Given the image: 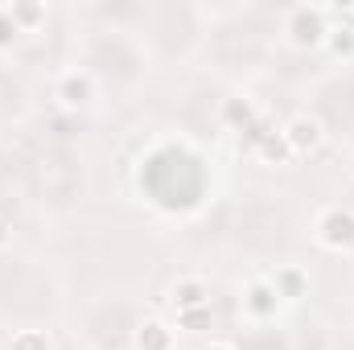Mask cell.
<instances>
[{"mask_svg":"<svg viewBox=\"0 0 354 350\" xmlns=\"http://www.w3.org/2000/svg\"><path fill=\"white\" fill-rule=\"evenodd\" d=\"M313 239L317 248L334 252V256H346L354 252V206L346 202H326L313 219Z\"/></svg>","mask_w":354,"mask_h":350,"instance_id":"obj_2","label":"cell"},{"mask_svg":"<svg viewBox=\"0 0 354 350\" xmlns=\"http://www.w3.org/2000/svg\"><path fill=\"white\" fill-rule=\"evenodd\" d=\"M256 157H260V165H272V169H280V165L297 161L280 128H272V132H256Z\"/></svg>","mask_w":354,"mask_h":350,"instance_id":"obj_10","label":"cell"},{"mask_svg":"<svg viewBox=\"0 0 354 350\" xmlns=\"http://www.w3.org/2000/svg\"><path fill=\"white\" fill-rule=\"evenodd\" d=\"M8 350H54V342L46 330H17L8 338Z\"/></svg>","mask_w":354,"mask_h":350,"instance_id":"obj_14","label":"cell"},{"mask_svg":"<svg viewBox=\"0 0 354 350\" xmlns=\"http://www.w3.org/2000/svg\"><path fill=\"white\" fill-rule=\"evenodd\" d=\"M351 181H354V157H351Z\"/></svg>","mask_w":354,"mask_h":350,"instance_id":"obj_19","label":"cell"},{"mask_svg":"<svg viewBox=\"0 0 354 350\" xmlns=\"http://www.w3.org/2000/svg\"><path fill=\"white\" fill-rule=\"evenodd\" d=\"M342 12H346V17H351V25H354V4H351V8H342Z\"/></svg>","mask_w":354,"mask_h":350,"instance_id":"obj_18","label":"cell"},{"mask_svg":"<svg viewBox=\"0 0 354 350\" xmlns=\"http://www.w3.org/2000/svg\"><path fill=\"white\" fill-rule=\"evenodd\" d=\"M280 293L268 284V276H256L248 288H243V297H239V322H248V326H268V322H276V313H280Z\"/></svg>","mask_w":354,"mask_h":350,"instance_id":"obj_4","label":"cell"},{"mask_svg":"<svg viewBox=\"0 0 354 350\" xmlns=\"http://www.w3.org/2000/svg\"><path fill=\"white\" fill-rule=\"evenodd\" d=\"M21 42V29L12 25V17H8V8L0 4V54H8L12 46Z\"/></svg>","mask_w":354,"mask_h":350,"instance_id":"obj_15","label":"cell"},{"mask_svg":"<svg viewBox=\"0 0 354 350\" xmlns=\"http://www.w3.org/2000/svg\"><path fill=\"white\" fill-rule=\"evenodd\" d=\"M326 50L334 54V58H342V62H351L354 58V25L346 21V12L330 25V37H326Z\"/></svg>","mask_w":354,"mask_h":350,"instance_id":"obj_12","label":"cell"},{"mask_svg":"<svg viewBox=\"0 0 354 350\" xmlns=\"http://www.w3.org/2000/svg\"><path fill=\"white\" fill-rule=\"evenodd\" d=\"M342 17L334 4H292L284 12V42L292 50H322L330 37V25Z\"/></svg>","mask_w":354,"mask_h":350,"instance_id":"obj_1","label":"cell"},{"mask_svg":"<svg viewBox=\"0 0 354 350\" xmlns=\"http://www.w3.org/2000/svg\"><path fill=\"white\" fill-rule=\"evenodd\" d=\"M202 350H239V347H235L231 338H210V342H206Z\"/></svg>","mask_w":354,"mask_h":350,"instance_id":"obj_17","label":"cell"},{"mask_svg":"<svg viewBox=\"0 0 354 350\" xmlns=\"http://www.w3.org/2000/svg\"><path fill=\"white\" fill-rule=\"evenodd\" d=\"M12 235H17V231H12V223L0 214V252H8V248H12Z\"/></svg>","mask_w":354,"mask_h":350,"instance_id":"obj_16","label":"cell"},{"mask_svg":"<svg viewBox=\"0 0 354 350\" xmlns=\"http://www.w3.org/2000/svg\"><path fill=\"white\" fill-rule=\"evenodd\" d=\"M280 132H284V140H288L292 157H313V153L326 145V124H322L317 116H309V111H297Z\"/></svg>","mask_w":354,"mask_h":350,"instance_id":"obj_5","label":"cell"},{"mask_svg":"<svg viewBox=\"0 0 354 350\" xmlns=\"http://www.w3.org/2000/svg\"><path fill=\"white\" fill-rule=\"evenodd\" d=\"M268 284L280 293V301H301V297L309 293V272L297 268V264H280V268L268 276Z\"/></svg>","mask_w":354,"mask_h":350,"instance_id":"obj_9","label":"cell"},{"mask_svg":"<svg viewBox=\"0 0 354 350\" xmlns=\"http://www.w3.org/2000/svg\"><path fill=\"white\" fill-rule=\"evenodd\" d=\"M54 99H58L66 111L87 107L91 99H95V79H91V71H79V66L62 71V75L54 79Z\"/></svg>","mask_w":354,"mask_h":350,"instance_id":"obj_6","label":"cell"},{"mask_svg":"<svg viewBox=\"0 0 354 350\" xmlns=\"http://www.w3.org/2000/svg\"><path fill=\"white\" fill-rule=\"evenodd\" d=\"M223 120H227L231 128H239V132H252V128L260 124V107H256V99H248V95H231V99H223Z\"/></svg>","mask_w":354,"mask_h":350,"instance_id":"obj_11","label":"cell"},{"mask_svg":"<svg viewBox=\"0 0 354 350\" xmlns=\"http://www.w3.org/2000/svg\"><path fill=\"white\" fill-rule=\"evenodd\" d=\"M210 301H214L210 280L198 276V272H181V276H174L165 284V305L174 309V317L177 313H189V309H210Z\"/></svg>","mask_w":354,"mask_h":350,"instance_id":"obj_3","label":"cell"},{"mask_svg":"<svg viewBox=\"0 0 354 350\" xmlns=\"http://www.w3.org/2000/svg\"><path fill=\"white\" fill-rule=\"evenodd\" d=\"M4 8H8L12 25L21 29V37L46 29V21H50V4H46V0H12V4H4Z\"/></svg>","mask_w":354,"mask_h":350,"instance_id":"obj_8","label":"cell"},{"mask_svg":"<svg viewBox=\"0 0 354 350\" xmlns=\"http://www.w3.org/2000/svg\"><path fill=\"white\" fill-rule=\"evenodd\" d=\"M132 350H177V326L165 317H145L132 330Z\"/></svg>","mask_w":354,"mask_h":350,"instance_id":"obj_7","label":"cell"},{"mask_svg":"<svg viewBox=\"0 0 354 350\" xmlns=\"http://www.w3.org/2000/svg\"><path fill=\"white\" fill-rule=\"evenodd\" d=\"M174 326H177V330H189V334L214 330V309H189V313H177Z\"/></svg>","mask_w":354,"mask_h":350,"instance_id":"obj_13","label":"cell"}]
</instances>
